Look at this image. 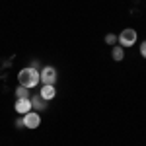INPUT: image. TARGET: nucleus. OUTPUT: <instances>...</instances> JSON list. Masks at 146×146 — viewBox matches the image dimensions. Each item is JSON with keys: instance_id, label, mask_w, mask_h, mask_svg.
I'll return each instance as SVG.
<instances>
[{"instance_id": "f257e3e1", "label": "nucleus", "mask_w": 146, "mask_h": 146, "mask_svg": "<svg viewBox=\"0 0 146 146\" xmlns=\"http://www.w3.org/2000/svg\"><path fill=\"white\" fill-rule=\"evenodd\" d=\"M18 82H20V86L23 88H35L37 84H39V70L33 66H25L22 68L20 72H18Z\"/></svg>"}, {"instance_id": "f03ea898", "label": "nucleus", "mask_w": 146, "mask_h": 146, "mask_svg": "<svg viewBox=\"0 0 146 146\" xmlns=\"http://www.w3.org/2000/svg\"><path fill=\"white\" fill-rule=\"evenodd\" d=\"M136 39H138V33H136V29H133V27H125L121 33L117 35V43L123 47H133L136 43Z\"/></svg>"}, {"instance_id": "7ed1b4c3", "label": "nucleus", "mask_w": 146, "mask_h": 146, "mask_svg": "<svg viewBox=\"0 0 146 146\" xmlns=\"http://www.w3.org/2000/svg\"><path fill=\"white\" fill-rule=\"evenodd\" d=\"M39 82L41 84H53L56 82V68L55 66H43L39 70Z\"/></svg>"}, {"instance_id": "20e7f679", "label": "nucleus", "mask_w": 146, "mask_h": 146, "mask_svg": "<svg viewBox=\"0 0 146 146\" xmlns=\"http://www.w3.org/2000/svg\"><path fill=\"white\" fill-rule=\"evenodd\" d=\"M23 125H25V129H37L41 125V115L31 109L29 113L23 115Z\"/></svg>"}, {"instance_id": "39448f33", "label": "nucleus", "mask_w": 146, "mask_h": 146, "mask_svg": "<svg viewBox=\"0 0 146 146\" xmlns=\"http://www.w3.org/2000/svg\"><path fill=\"white\" fill-rule=\"evenodd\" d=\"M14 109H16V113H20V115L29 113V111H31V100H29V98L16 100V103H14Z\"/></svg>"}, {"instance_id": "423d86ee", "label": "nucleus", "mask_w": 146, "mask_h": 146, "mask_svg": "<svg viewBox=\"0 0 146 146\" xmlns=\"http://www.w3.org/2000/svg\"><path fill=\"white\" fill-rule=\"evenodd\" d=\"M29 100H31V109H33V111L39 113V111H45L47 109V100H43L39 94H37V96H31Z\"/></svg>"}, {"instance_id": "0eeeda50", "label": "nucleus", "mask_w": 146, "mask_h": 146, "mask_svg": "<svg viewBox=\"0 0 146 146\" xmlns=\"http://www.w3.org/2000/svg\"><path fill=\"white\" fill-rule=\"evenodd\" d=\"M39 96H41L43 100H47V101H49V100H53V98L56 96L55 86H53V84H43V88L39 90Z\"/></svg>"}, {"instance_id": "6e6552de", "label": "nucleus", "mask_w": 146, "mask_h": 146, "mask_svg": "<svg viewBox=\"0 0 146 146\" xmlns=\"http://www.w3.org/2000/svg\"><path fill=\"white\" fill-rule=\"evenodd\" d=\"M111 56H113V60H115V62H121V60L125 58L123 47H121V45H115V47L111 49Z\"/></svg>"}, {"instance_id": "1a4fd4ad", "label": "nucleus", "mask_w": 146, "mask_h": 146, "mask_svg": "<svg viewBox=\"0 0 146 146\" xmlns=\"http://www.w3.org/2000/svg\"><path fill=\"white\" fill-rule=\"evenodd\" d=\"M22 98H29V88H23V86L16 88V100H22Z\"/></svg>"}, {"instance_id": "9d476101", "label": "nucleus", "mask_w": 146, "mask_h": 146, "mask_svg": "<svg viewBox=\"0 0 146 146\" xmlns=\"http://www.w3.org/2000/svg\"><path fill=\"white\" fill-rule=\"evenodd\" d=\"M105 43H107V45H115V43H117V35L115 33H107L105 35Z\"/></svg>"}, {"instance_id": "9b49d317", "label": "nucleus", "mask_w": 146, "mask_h": 146, "mask_svg": "<svg viewBox=\"0 0 146 146\" xmlns=\"http://www.w3.org/2000/svg\"><path fill=\"white\" fill-rule=\"evenodd\" d=\"M16 129H25V125H23V117L16 119Z\"/></svg>"}, {"instance_id": "f8f14e48", "label": "nucleus", "mask_w": 146, "mask_h": 146, "mask_svg": "<svg viewBox=\"0 0 146 146\" xmlns=\"http://www.w3.org/2000/svg\"><path fill=\"white\" fill-rule=\"evenodd\" d=\"M140 55L146 58V41H142V43H140Z\"/></svg>"}]
</instances>
